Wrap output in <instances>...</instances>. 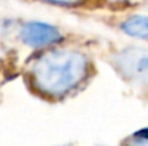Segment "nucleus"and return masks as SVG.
Wrapping results in <instances>:
<instances>
[{
  "mask_svg": "<svg viewBox=\"0 0 148 146\" xmlns=\"http://www.w3.org/2000/svg\"><path fill=\"white\" fill-rule=\"evenodd\" d=\"M122 30L137 39L148 40V17L145 16H132L122 23Z\"/></svg>",
  "mask_w": 148,
  "mask_h": 146,
  "instance_id": "nucleus-4",
  "label": "nucleus"
},
{
  "mask_svg": "<svg viewBox=\"0 0 148 146\" xmlns=\"http://www.w3.org/2000/svg\"><path fill=\"white\" fill-rule=\"evenodd\" d=\"M62 39L58 29L53 26L40 23V22H29L22 29V40L32 48H42L52 43H56Z\"/></svg>",
  "mask_w": 148,
  "mask_h": 146,
  "instance_id": "nucleus-3",
  "label": "nucleus"
},
{
  "mask_svg": "<svg viewBox=\"0 0 148 146\" xmlns=\"http://www.w3.org/2000/svg\"><path fill=\"white\" fill-rule=\"evenodd\" d=\"M130 142L134 143V145H148V129L137 132Z\"/></svg>",
  "mask_w": 148,
  "mask_h": 146,
  "instance_id": "nucleus-5",
  "label": "nucleus"
},
{
  "mask_svg": "<svg viewBox=\"0 0 148 146\" xmlns=\"http://www.w3.org/2000/svg\"><path fill=\"white\" fill-rule=\"evenodd\" d=\"M86 73V59L75 50H52L38 57L32 66L36 88L50 96H62L73 89Z\"/></svg>",
  "mask_w": 148,
  "mask_h": 146,
  "instance_id": "nucleus-1",
  "label": "nucleus"
},
{
  "mask_svg": "<svg viewBox=\"0 0 148 146\" xmlns=\"http://www.w3.org/2000/svg\"><path fill=\"white\" fill-rule=\"evenodd\" d=\"M43 1L58 4V6H66V7H78L84 4V0H43Z\"/></svg>",
  "mask_w": 148,
  "mask_h": 146,
  "instance_id": "nucleus-6",
  "label": "nucleus"
},
{
  "mask_svg": "<svg viewBox=\"0 0 148 146\" xmlns=\"http://www.w3.org/2000/svg\"><path fill=\"white\" fill-rule=\"evenodd\" d=\"M114 65L127 79L148 85V49H124L114 56Z\"/></svg>",
  "mask_w": 148,
  "mask_h": 146,
  "instance_id": "nucleus-2",
  "label": "nucleus"
}]
</instances>
